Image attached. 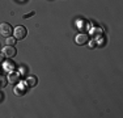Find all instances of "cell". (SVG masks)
Segmentation results:
<instances>
[{
  "label": "cell",
  "mask_w": 123,
  "mask_h": 118,
  "mask_svg": "<svg viewBox=\"0 0 123 118\" xmlns=\"http://www.w3.org/2000/svg\"><path fill=\"white\" fill-rule=\"evenodd\" d=\"M26 92V87L25 85H18V87L14 88V93L17 94V96H22Z\"/></svg>",
  "instance_id": "cell-7"
},
{
  "label": "cell",
  "mask_w": 123,
  "mask_h": 118,
  "mask_svg": "<svg viewBox=\"0 0 123 118\" xmlns=\"http://www.w3.org/2000/svg\"><path fill=\"white\" fill-rule=\"evenodd\" d=\"M5 43H7V45H9V46H13L14 43H16V38L14 37H7V39H5Z\"/></svg>",
  "instance_id": "cell-10"
},
{
  "label": "cell",
  "mask_w": 123,
  "mask_h": 118,
  "mask_svg": "<svg viewBox=\"0 0 123 118\" xmlns=\"http://www.w3.org/2000/svg\"><path fill=\"white\" fill-rule=\"evenodd\" d=\"M75 42L77 43V45H85V43L89 42V35L85 34V33H79L75 37Z\"/></svg>",
  "instance_id": "cell-4"
},
{
  "label": "cell",
  "mask_w": 123,
  "mask_h": 118,
  "mask_svg": "<svg viewBox=\"0 0 123 118\" xmlns=\"http://www.w3.org/2000/svg\"><path fill=\"white\" fill-rule=\"evenodd\" d=\"M4 54H0V63H4Z\"/></svg>",
  "instance_id": "cell-12"
},
{
  "label": "cell",
  "mask_w": 123,
  "mask_h": 118,
  "mask_svg": "<svg viewBox=\"0 0 123 118\" xmlns=\"http://www.w3.org/2000/svg\"><path fill=\"white\" fill-rule=\"evenodd\" d=\"M28 87H36V85L38 84V79H37V76H34V75H29L28 78H26V83H25Z\"/></svg>",
  "instance_id": "cell-6"
},
{
  "label": "cell",
  "mask_w": 123,
  "mask_h": 118,
  "mask_svg": "<svg viewBox=\"0 0 123 118\" xmlns=\"http://www.w3.org/2000/svg\"><path fill=\"white\" fill-rule=\"evenodd\" d=\"M34 14H36V12H30V13H26L24 17H25V19H28V17H31V16H34Z\"/></svg>",
  "instance_id": "cell-11"
},
{
  "label": "cell",
  "mask_w": 123,
  "mask_h": 118,
  "mask_svg": "<svg viewBox=\"0 0 123 118\" xmlns=\"http://www.w3.org/2000/svg\"><path fill=\"white\" fill-rule=\"evenodd\" d=\"M8 84V79L5 78V76L0 75V88H5Z\"/></svg>",
  "instance_id": "cell-9"
},
{
  "label": "cell",
  "mask_w": 123,
  "mask_h": 118,
  "mask_svg": "<svg viewBox=\"0 0 123 118\" xmlns=\"http://www.w3.org/2000/svg\"><path fill=\"white\" fill-rule=\"evenodd\" d=\"M13 33V28L11 26V24L8 22H3L0 24V34L4 35V37H9Z\"/></svg>",
  "instance_id": "cell-2"
},
{
  "label": "cell",
  "mask_w": 123,
  "mask_h": 118,
  "mask_svg": "<svg viewBox=\"0 0 123 118\" xmlns=\"http://www.w3.org/2000/svg\"><path fill=\"white\" fill-rule=\"evenodd\" d=\"M7 79H8V81H11L12 84H16V83H18L20 80H21V73L14 72V71H11V72H8Z\"/></svg>",
  "instance_id": "cell-5"
},
{
  "label": "cell",
  "mask_w": 123,
  "mask_h": 118,
  "mask_svg": "<svg viewBox=\"0 0 123 118\" xmlns=\"http://www.w3.org/2000/svg\"><path fill=\"white\" fill-rule=\"evenodd\" d=\"M3 54H4L5 58H13L14 55L17 54L16 49L13 46H9V45H5V47H3Z\"/></svg>",
  "instance_id": "cell-3"
},
{
  "label": "cell",
  "mask_w": 123,
  "mask_h": 118,
  "mask_svg": "<svg viewBox=\"0 0 123 118\" xmlns=\"http://www.w3.org/2000/svg\"><path fill=\"white\" fill-rule=\"evenodd\" d=\"M13 34H14V38H16V39H24L26 37V34H28V30H26L25 26L18 25L13 29Z\"/></svg>",
  "instance_id": "cell-1"
},
{
  "label": "cell",
  "mask_w": 123,
  "mask_h": 118,
  "mask_svg": "<svg viewBox=\"0 0 123 118\" xmlns=\"http://www.w3.org/2000/svg\"><path fill=\"white\" fill-rule=\"evenodd\" d=\"M4 68L7 70L8 72H11V71H13V70H14V63H13V62H11V60L4 62Z\"/></svg>",
  "instance_id": "cell-8"
},
{
  "label": "cell",
  "mask_w": 123,
  "mask_h": 118,
  "mask_svg": "<svg viewBox=\"0 0 123 118\" xmlns=\"http://www.w3.org/2000/svg\"><path fill=\"white\" fill-rule=\"evenodd\" d=\"M89 46H90V47H94V46H96V43H94V41H92V42H90V43H89Z\"/></svg>",
  "instance_id": "cell-13"
}]
</instances>
